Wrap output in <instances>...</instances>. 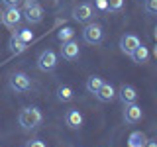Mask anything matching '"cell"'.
I'll use <instances>...</instances> for the list:
<instances>
[{
  "label": "cell",
  "mask_w": 157,
  "mask_h": 147,
  "mask_svg": "<svg viewBox=\"0 0 157 147\" xmlns=\"http://www.w3.org/2000/svg\"><path fill=\"white\" fill-rule=\"evenodd\" d=\"M41 120H43V116H41V110L36 106H28V108H24L22 112H20V116H18V122H20V126H22V130H36V127L41 124Z\"/></svg>",
  "instance_id": "6da1fadb"
},
{
  "label": "cell",
  "mask_w": 157,
  "mask_h": 147,
  "mask_svg": "<svg viewBox=\"0 0 157 147\" xmlns=\"http://www.w3.org/2000/svg\"><path fill=\"white\" fill-rule=\"evenodd\" d=\"M82 41L88 45H100L104 41V28L96 22H88L82 29Z\"/></svg>",
  "instance_id": "7a4b0ae2"
},
{
  "label": "cell",
  "mask_w": 157,
  "mask_h": 147,
  "mask_svg": "<svg viewBox=\"0 0 157 147\" xmlns=\"http://www.w3.org/2000/svg\"><path fill=\"white\" fill-rule=\"evenodd\" d=\"M22 18H26L28 24L36 26L43 20V8L39 6L37 0H24V12H22Z\"/></svg>",
  "instance_id": "3957f363"
},
{
  "label": "cell",
  "mask_w": 157,
  "mask_h": 147,
  "mask_svg": "<svg viewBox=\"0 0 157 147\" xmlns=\"http://www.w3.org/2000/svg\"><path fill=\"white\" fill-rule=\"evenodd\" d=\"M8 82H10V88H12L14 92H20V94L29 92V90H32V86H33V82H32V78H29V75H26V73H22V71L12 73V75H10V78H8Z\"/></svg>",
  "instance_id": "277c9868"
},
{
  "label": "cell",
  "mask_w": 157,
  "mask_h": 147,
  "mask_svg": "<svg viewBox=\"0 0 157 147\" xmlns=\"http://www.w3.org/2000/svg\"><path fill=\"white\" fill-rule=\"evenodd\" d=\"M37 69L41 73H51V71H55L57 65H59V57H57V53L55 51H51V49H45V51H41L37 55Z\"/></svg>",
  "instance_id": "5b68a950"
},
{
  "label": "cell",
  "mask_w": 157,
  "mask_h": 147,
  "mask_svg": "<svg viewBox=\"0 0 157 147\" xmlns=\"http://www.w3.org/2000/svg\"><path fill=\"white\" fill-rule=\"evenodd\" d=\"M73 18L81 24H88L94 20V8H92L90 2H81L73 8Z\"/></svg>",
  "instance_id": "8992f818"
},
{
  "label": "cell",
  "mask_w": 157,
  "mask_h": 147,
  "mask_svg": "<svg viewBox=\"0 0 157 147\" xmlns=\"http://www.w3.org/2000/svg\"><path fill=\"white\" fill-rule=\"evenodd\" d=\"M2 22H4V26H8L10 29H16L20 24H22V12H20L18 8H6L2 14Z\"/></svg>",
  "instance_id": "52a82bcc"
},
{
  "label": "cell",
  "mask_w": 157,
  "mask_h": 147,
  "mask_svg": "<svg viewBox=\"0 0 157 147\" xmlns=\"http://www.w3.org/2000/svg\"><path fill=\"white\" fill-rule=\"evenodd\" d=\"M141 118H144L141 106H137L136 102L134 104H124V122L126 124H137V122H141Z\"/></svg>",
  "instance_id": "ba28073f"
},
{
  "label": "cell",
  "mask_w": 157,
  "mask_h": 147,
  "mask_svg": "<svg viewBox=\"0 0 157 147\" xmlns=\"http://www.w3.org/2000/svg\"><path fill=\"white\" fill-rule=\"evenodd\" d=\"M78 55H81V47H78V43L75 39H69L61 45V57L65 59V61H77Z\"/></svg>",
  "instance_id": "9c48e42d"
},
{
  "label": "cell",
  "mask_w": 157,
  "mask_h": 147,
  "mask_svg": "<svg viewBox=\"0 0 157 147\" xmlns=\"http://www.w3.org/2000/svg\"><path fill=\"white\" fill-rule=\"evenodd\" d=\"M140 43H141L140 37L134 36V33H126V36L120 37V49H122V53H126V55H132V53L140 47Z\"/></svg>",
  "instance_id": "30bf717a"
},
{
  "label": "cell",
  "mask_w": 157,
  "mask_h": 147,
  "mask_svg": "<svg viewBox=\"0 0 157 147\" xmlns=\"http://www.w3.org/2000/svg\"><path fill=\"white\" fill-rule=\"evenodd\" d=\"M116 96L120 98L122 104H134V102L137 100V90L132 85H122L120 88H118Z\"/></svg>",
  "instance_id": "8fae6325"
},
{
  "label": "cell",
  "mask_w": 157,
  "mask_h": 147,
  "mask_svg": "<svg viewBox=\"0 0 157 147\" xmlns=\"http://www.w3.org/2000/svg\"><path fill=\"white\" fill-rule=\"evenodd\" d=\"M82 114L77 110V108H71V110L65 112V124L71 127V130H78V127L82 126Z\"/></svg>",
  "instance_id": "7c38bea8"
},
{
  "label": "cell",
  "mask_w": 157,
  "mask_h": 147,
  "mask_svg": "<svg viewBox=\"0 0 157 147\" xmlns=\"http://www.w3.org/2000/svg\"><path fill=\"white\" fill-rule=\"evenodd\" d=\"M100 102H112L116 98V88L110 85V82H102V86L96 90V94H94Z\"/></svg>",
  "instance_id": "4fadbf2b"
},
{
  "label": "cell",
  "mask_w": 157,
  "mask_h": 147,
  "mask_svg": "<svg viewBox=\"0 0 157 147\" xmlns=\"http://www.w3.org/2000/svg\"><path fill=\"white\" fill-rule=\"evenodd\" d=\"M130 57L134 59L136 63H140V65H141V63H147V61H149V49H147L144 43H140V47H137Z\"/></svg>",
  "instance_id": "5bb4252c"
},
{
  "label": "cell",
  "mask_w": 157,
  "mask_h": 147,
  "mask_svg": "<svg viewBox=\"0 0 157 147\" xmlns=\"http://www.w3.org/2000/svg\"><path fill=\"white\" fill-rule=\"evenodd\" d=\"M102 82H104V78L102 77H98V75H92V77H88L86 78V82H85V88L90 94H96V90L102 86Z\"/></svg>",
  "instance_id": "9a60e30c"
},
{
  "label": "cell",
  "mask_w": 157,
  "mask_h": 147,
  "mask_svg": "<svg viewBox=\"0 0 157 147\" xmlns=\"http://www.w3.org/2000/svg\"><path fill=\"white\" fill-rule=\"evenodd\" d=\"M73 98H75V92H73L71 86H67V85H59V86H57V100H61V102H71Z\"/></svg>",
  "instance_id": "2e32d148"
},
{
  "label": "cell",
  "mask_w": 157,
  "mask_h": 147,
  "mask_svg": "<svg viewBox=\"0 0 157 147\" xmlns=\"http://www.w3.org/2000/svg\"><path fill=\"white\" fill-rule=\"evenodd\" d=\"M10 53H14V55H20V53H24L28 49V43H24L22 39H18L16 37V33H14L12 37H10Z\"/></svg>",
  "instance_id": "e0dca14e"
},
{
  "label": "cell",
  "mask_w": 157,
  "mask_h": 147,
  "mask_svg": "<svg viewBox=\"0 0 157 147\" xmlns=\"http://www.w3.org/2000/svg\"><path fill=\"white\" fill-rule=\"evenodd\" d=\"M145 139L147 137L144 131H132L130 137H128V147H144Z\"/></svg>",
  "instance_id": "ac0fdd59"
},
{
  "label": "cell",
  "mask_w": 157,
  "mask_h": 147,
  "mask_svg": "<svg viewBox=\"0 0 157 147\" xmlns=\"http://www.w3.org/2000/svg\"><path fill=\"white\" fill-rule=\"evenodd\" d=\"M73 37H75V29L69 28V26L61 28V29L57 32V39H59L61 43H65V41H69V39H73Z\"/></svg>",
  "instance_id": "d6986e66"
},
{
  "label": "cell",
  "mask_w": 157,
  "mask_h": 147,
  "mask_svg": "<svg viewBox=\"0 0 157 147\" xmlns=\"http://www.w3.org/2000/svg\"><path fill=\"white\" fill-rule=\"evenodd\" d=\"M16 37L22 39L24 43H29V41H33V32L29 28H22V29H18V32H16Z\"/></svg>",
  "instance_id": "ffe728a7"
},
{
  "label": "cell",
  "mask_w": 157,
  "mask_h": 147,
  "mask_svg": "<svg viewBox=\"0 0 157 147\" xmlns=\"http://www.w3.org/2000/svg\"><path fill=\"white\" fill-rule=\"evenodd\" d=\"M110 12H122L124 10V0H106Z\"/></svg>",
  "instance_id": "44dd1931"
},
{
  "label": "cell",
  "mask_w": 157,
  "mask_h": 147,
  "mask_svg": "<svg viewBox=\"0 0 157 147\" xmlns=\"http://www.w3.org/2000/svg\"><path fill=\"white\" fill-rule=\"evenodd\" d=\"M145 12L155 16L157 14V0H145Z\"/></svg>",
  "instance_id": "7402d4cb"
},
{
  "label": "cell",
  "mask_w": 157,
  "mask_h": 147,
  "mask_svg": "<svg viewBox=\"0 0 157 147\" xmlns=\"http://www.w3.org/2000/svg\"><path fill=\"white\" fill-rule=\"evenodd\" d=\"M94 6L100 10V12H108V4H106V0H94Z\"/></svg>",
  "instance_id": "603a6c76"
},
{
  "label": "cell",
  "mask_w": 157,
  "mask_h": 147,
  "mask_svg": "<svg viewBox=\"0 0 157 147\" xmlns=\"http://www.w3.org/2000/svg\"><path fill=\"white\" fill-rule=\"evenodd\" d=\"M26 147H47V145L43 143L41 139H29L28 143H26Z\"/></svg>",
  "instance_id": "cb8c5ba5"
},
{
  "label": "cell",
  "mask_w": 157,
  "mask_h": 147,
  "mask_svg": "<svg viewBox=\"0 0 157 147\" xmlns=\"http://www.w3.org/2000/svg\"><path fill=\"white\" fill-rule=\"evenodd\" d=\"M0 2H2L6 8H18V4L22 2V0H0Z\"/></svg>",
  "instance_id": "d4e9b609"
},
{
  "label": "cell",
  "mask_w": 157,
  "mask_h": 147,
  "mask_svg": "<svg viewBox=\"0 0 157 147\" xmlns=\"http://www.w3.org/2000/svg\"><path fill=\"white\" fill-rule=\"evenodd\" d=\"M144 147H157V139H145Z\"/></svg>",
  "instance_id": "484cf974"
}]
</instances>
